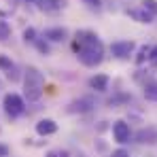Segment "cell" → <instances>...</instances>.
Segmentation results:
<instances>
[{
  "label": "cell",
  "mask_w": 157,
  "mask_h": 157,
  "mask_svg": "<svg viewBox=\"0 0 157 157\" xmlns=\"http://www.w3.org/2000/svg\"><path fill=\"white\" fill-rule=\"evenodd\" d=\"M94 106H96V100L91 98V96H83V98H77V100H72L70 104H68V113H72V115H85V113H91L94 110Z\"/></svg>",
  "instance_id": "obj_5"
},
{
  "label": "cell",
  "mask_w": 157,
  "mask_h": 157,
  "mask_svg": "<svg viewBox=\"0 0 157 157\" xmlns=\"http://www.w3.org/2000/svg\"><path fill=\"white\" fill-rule=\"evenodd\" d=\"M26 2H36V0H26Z\"/></svg>",
  "instance_id": "obj_26"
},
{
  "label": "cell",
  "mask_w": 157,
  "mask_h": 157,
  "mask_svg": "<svg viewBox=\"0 0 157 157\" xmlns=\"http://www.w3.org/2000/svg\"><path fill=\"white\" fill-rule=\"evenodd\" d=\"M134 51H136L134 40H115L110 45V53L117 59H130L132 55H134Z\"/></svg>",
  "instance_id": "obj_4"
},
{
  "label": "cell",
  "mask_w": 157,
  "mask_h": 157,
  "mask_svg": "<svg viewBox=\"0 0 157 157\" xmlns=\"http://www.w3.org/2000/svg\"><path fill=\"white\" fill-rule=\"evenodd\" d=\"M0 70L11 78V81H17V78H19V72H17L15 62H13L11 57H6V55H0Z\"/></svg>",
  "instance_id": "obj_10"
},
{
  "label": "cell",
  "mask_w": 157,
  "mask_h": 157,
  "mask_svg": "<svg viewBox=\"0 0 157 157\" xmlns=\"http://www.w3.org/2000/svg\"><path fill=\"white\" fill-rule=\"evenodd\" d=\"M96 149H98V151H106L108 147H106V142H102V140H98V142H96Z\"/></svg>",
  "instance_id": "obj_24"
},
{
  "label": "cell",
  "mask_w": 157,
  "mask_h": 157,
  "mask_svg": "<svg viewBox=\"0 0 157 157\" xmlns=\"http://www.w3.org/2000/svg\"><path fill=\"white\" fill-rule=\"evenodd\" d=\"M140 6L147 9L151 15H155V17H157V0H140Z\"/></svg>",
  "instance_id": "obj_16"
},
{
  "label": "cell",
  "mask_w": 157,
  "mask_h": 157,
  "mask_svg": "<svg viewBox=\"0 0 157 157\" xmlns=\"http://www.w3.org/2000/svg\"><path fill=\"white\" fill-rule=\"evenodd\" d=\"M142 94L149 102H157V81H147L142 85Z\"/></svg>",
  "instance_id": "obj_13"
},
{
  "label": "cell",
  "mask_w": 157,
  "mask_h": 157,
  "mask_svg": "<svg viewBox=\"0 0 157 157\" xmlns=\"http://www.w3.org/2000/svg\"><path fill=\"white\" fill-rule=\"evenodd\" d=\"M9 153H11V151H9V147L0 142V157H9Z\"/></svg>",
  "instance_id": "obj_23"
},
{
  "label": "cell",
  "mask_w": 157,
  "mask_h": 157,
  "mask_svg": "<svg viewBox=\"0 0 157 157\" xmlns=\"http://www.w3.org/2000/svg\"><path fill=\"white\" fill-rule=\"evenodd\" d=\"M108 83H110V78L108 75H94V77L87 81V85H89V89H94V91H106L108 89Z\"/></svg>",
  "instance_id": "obj_12"
},
{
  "label": "cell",
  "mask_w": 157,
  "mask_h": 157,
  "mask_svg": "<svg viewBox=\"0 0 157 157\" xmlns=\"http://www.w3.org/2000/svg\"><path fill=\"white\" fill-rule=\"evenodd\" d=\"M113 138H115V142H119V144L130 142V138H132L130 123L123 121V119H117V121L113 123Z\"/></svg>",
  "instance_id": "obj_6"
},
{
  "label": "cell",
  "mask_w": 157,
  "mask_h": 157,
  "mask_svg": "<svg viewBox=\"0 0 157 157\" xmlns=\"http://www.w3.org/2000/svg\"><path fill=\"white\" fill-rule=\"evenodd\" d=\"M110 157H130V151H125V149H117V151H113V155Z\"/></svg>",
  "instance_id": "obj_22"
},
{
  "label": "cell",
  "mask_w": 157,
  "mask_h": 157,
  "mask_svg": "<svg viewBox=\"0 0 157 157\" xmlns=\"http://www.w3.org/2000/svg\"><path fill=\"white\" fill-rule=\"evenodd\" d=\"M128 13V17H132L134 21H138V24H153V19H155V15H151L147 9H142V6H138V9H128L125 11Z\"/></svg>",
  "instance_id": "obj_9"
},
{
  "label": "cell",
  "mask_w": 157,
  "mask_h": 157,
  "mask_svg": "<svg viewBox=\"0 0 157 157\" xmlns=\"http://www.w3.org/2000/svg\"><path fill=\"white\" fill-rule=\"evenodd\" d=\"M43 38L49 40V43H66L68 40V30L62 26H55V28H47L43 32Z\"/></svg>",
  "instance_id": "obj_7"
},
{
  "label": "cell",
  "mask_w": 157,
  "mask_h": 157,
  "mask_svg": "<svg viewBox=\"0 0 157 157\" xmlns=\"http://www.w3.org/2000/svg\"><path fill=\"white\" fill-rule=\"evenodd\" d=\"M72 47H75L78 62L87 68H96L104 59V45L98 38V34L91 32V30H77Z\"/></svg>",
  "instance_id": "obj_1"
},
{
  "label": "cell",
  "mask_w": 157,
  "mask_h": 157,
  "mask_svg": "<svg viewBox=\"0 0 157 157\" xmlns=\"http://www.w3.org/2000/svg\"><path fill=\"white\" fill-rule=\"evenodd\" d=\"M9 38H11V26L4 19H0V43H6Z\"/></svg>",
  "instance_id": "obj_15"
},
{
  "label": "cell",
  "mask_w": 157,
  "mask_h": 157,
  "mask_svg": "<svg viewBox=\"0 0 157 157\" xmlns=\"http://www.w3.org/2000/svg\"><path fill=\"white\" fill-rule=\"evenodd\" d=\"M85 4H87L89 9H100V6H102V0H85Z\"/></svg>",
  "instance_id": "obj_21"
},
{
  "label": "cell",
  "mask_w": 157,
  "mask_h": 157,
  "mask_svg": "<svg viewBox=\"0 0 157 157\" xmlns=\"http://www.w3.org/2000/svg\"><path fill=\"white\" fill-rule=\"evenodd\" d=\"M53 2H57V6H59V9H64V6H66V4H68V2H66V0H53Z\"/></svg>",
  "instance_id": "obj_25"
},
{
  "label": "cell",
  "mask_w": 157,
  "mask_h": 157,
  "mask_svg": "<svg viewBox=\"0 0 157 157\" xmlns=\"http://www.w3.org/2000/svg\"><path fill=\"white\" fill-rule=\"evenodd\" d=\"M45 94V75L36 66H28L24 70V98L28 102H38Z\"/></svg>",
  "instance_id": "obj_2"
},
{
  "label": "cell",
  "mask_w": 157,
  "mask_h": 157,
  "mask_svg": "<svg viewBox=\"0 0 157 157\" xmlns=\"http://www.w3.org/2000/svg\"><path fill=\"white\" fill-rule=\"evenodd\" d=\"M59 130V125L53 121V119H38L36 121V134L38 136H51Z\"/></svg>",
  "instance_id": "obj_11"
},
{
  "label": "cell",
  "mask_w": 157,
  "mask_h": 157,
  "mask_svg": "<svg viewBox=\"0 0 157 157\" xmlns=\"http://www.w3.org/2000/svg\"><path fill=\"white\" fill-rule=\"evenodd\" d=\"M45 157H70V153L64 151V149H55V151H47Z\"/></svg>",
  "instance_id": "obj_20"
},
{
  "label": "cell",
  "mask_w": 157,
  "mask_h": 157,
  "mask_svg": "<svg viewBox=\"0 0 157 157\" xmlns=\"http://www.w3.org/2000/svg\"><path fill=\"white\" fill-rule=\"evenodd\" d=\"M153 68H157V45L155 47H151V51H149V59H147Z\"/></svg>",
  "instance_id": "obj_19"
},
{
  "label": "cell",
  "mask_w": 157,
  "mask_h": 157,
  "mask_svg": "<svg viewBox=\"0 0 157 157\" xmlns=\"http://www.w3.org/2000/svg\"><path fill=\"white\" fill-rule=\"evenodd\" d=\"M149 51H151V47H149V45H142V47L136 51L134 64H136V66H142V64H147V59H149Z\"/></svg>",
  "instance_id": "obj_14"
},
{
  "label": "cell",
  "mask_w": 157,
  "mask_h": 157,
  "mask_svg": "<svg viewBox=\"0 0 157 157\" xmlns=\"http://www.w3.org/2000/svg\"><path fill=\"white\" fill-rule=\"evenodd\" d=\"M24 40H26V43H34V40H36V30H34V28H26V30H24Z\"/></svg>",
  "instance_id": "obj_18"
},
{
  "label": "cell",
  "mask_w": 157,
  "mask_h": 157,
  "mask_svg": "<svg viewBox=\"0 0 157 157\" xmlns=\"http://www.w3.org/2000/svg\"><path fill=\"white\" fill-rule=\"evenodd\" d=\"M136 142L138 144H157V128H142L136 132Z\"/></svg>",
  "instance_id": "obj_8"
},
{
  "label": "cell",
  "mask_w": 157,
  "mask_h": 157,
  "mask_svg": "<svg viewBox=\"0 0 157 157\" xmlns=\"http://www.w3.org/2000/svg\"><path fill=\"white\" fill-rule=\"evenodd\" d=\"M2 106H4V113L11 119H17V117H21L26 113V100L19 94H6L2 98Z\"/></svg>",
  "instance_id": "obj_3"
},
{
  "label": "cell",
  "mask_w": 157,
  "mask_h": 157,
  "mask_svg": "<svg viewBox=\"0 0 157 157\" xmlns=\"http://www.w3.org/2000/svg\"><path fill=\"white\" fill-rule=\"evenodd\" d=\"M34 45H36V49L43 53V55H49V53H51L49 45H47V40H43V38H36V40H34Z\"/></svg>",
  "instance_id": "obj_17"
}]
</instances>
